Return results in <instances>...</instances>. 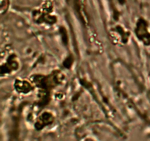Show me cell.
<instances>
[{
  "mask_svg": "<svg viewBox=\"0 0 150 141\" xmlns=\"http://www.w3.org/2000/svg\"><path fill=\"white\" fill-rule=\"evenodd\" d=\"M136 35L140 41L146 45L150 44V33L147 29V25L144 20H139L136 26Z\"/></svg>",
  "mask_w": 150,
  "mask_h": 141,
  "instance_id": "6da1fadb",
  "label": "cell"
},
{
  "mask_svg": "<svg viewBox=\"0 0 150 141\" xmlns=\"http://www.w3.org/2000/svg\"><path fill=\"white\" fill-rule=\"evenodd\" d=\"M53 120H54V116L52 115V114L45 112L38 118L35 126L38 129H40L46 125L50 124Z\"/></svg>",
  "mask_w": 150,
  "mask_h": 141,
  "instance_id": "7a4b0ae2",
  "label": "cell"
},
{
  "mask_svg": "<svg viewBox=\"0 0 150 141\" xmlns=\"http://www.w3.org/2000/svg\"><path fill=\"white\" fill-rule=\"evenodd\" d=\"M15 85H16V90L21 93H26L29 92L32 90V86L27 81L17 80Z\"/></svg>",
  "mask_w": 150,
  "mask_h": 141,
  "instance_id": "3957f363",
  "label": "cell"
},
{
  "mask_svg": "<svg viewBox=\"0 0 150 141\" xmlns=\"http://www.w3.org/2000/svg\"><path fill=\"white\" fill-rule=\"evenodd\" d=\"M9 0H0V6H1V14L5 13L8 8Z\"/></svg>",
  "mask_w": 150,
  "mask_h": 141,
  "instance_id": "277c9868",
  "label": "cell"
}]
</instances>
